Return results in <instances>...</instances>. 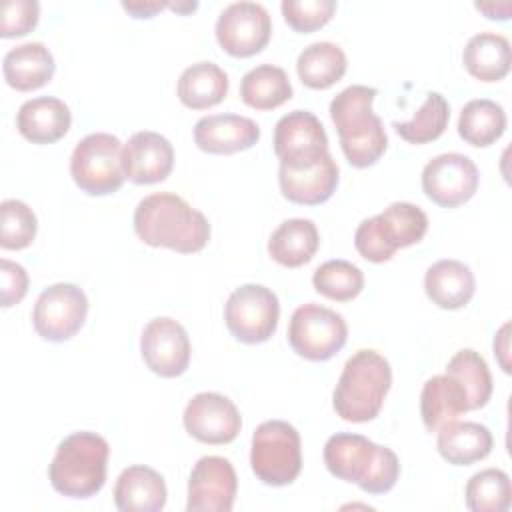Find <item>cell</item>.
Instances as JSON below:
<instances>
[{"mask_svg":"<svg viewBox=\"0 0 512 512\" xmlns=\"http://www.w3.org/2000/svg\"><path fill=\"white\" fill-rule=\"evenodd\" d=\"M134 232L152 248H170L182 254L200 252L210 240L206 216L172 192H154L134 210Z\"/></svg>","mask_w":512,"mask_h":512,"instance_id":"1","label":"cell"},{"mask_svg":"<svg viewBox=\"0 0 512 512\" xmlns=\"http://www.w3.org/2000/svg\"><path fill=\"white\" fill-rule=\"evenodd\" d=\"M376 96V88L352 84L330 102V118L336 126L340 148L354 168L376 164L388 146L382 120L372 110Z\"/></svg>","mask_w":512,"mask_h":512,"instance_id":"2","label":"cell"},{"mask_svg":"<svg viewBox=\"0 0 512 512\" xmlns=\"http://www.w3.org/2000/svg\"><path fill=\"white\" fill-rule=\"evenodd\" d=\"M324 464L332 476L354 482L368 494H386L400 476L398 456L362 434L336 432L324 444Z\"/></svg>","mask_w":512,"mask_h":512,"instance_id":"3","label":"cell"},{"mask_svg":"<svg viewBox=\"0 0 512 512\" xmlns=\"http://www.w3.org/2000/svg\"><path fill=\"white\" fill-rule=\"evenodd\" d=\"M390 386L392 370L388 360L376 350L362 348L346 360L332 394V406L346 422L374 420Z\"/></svg>","mask_w":512,"mask_h":512,"instance_id":"4","label":"cell"},{"mask_svg":"<svg viewBox=\"0 0 512 512\" xmlns=\"http://www.w3.org/2000/svg\"><path fill=\"white\" fill-rule=\"evenodd\" d=\"M108 442L96 432H74L58 446L48 466L52 488L68 498H90L106 482Z\"/></svg>","mask_w":512,"mask_h":512,"instance_id":"5","label":"cell"},{"mask_svg":"<svg viewBox=\"0 0 512 512\" xmlns=\"http://www.w3.org/2000/svg\"><path fill=\"white\" fill-rule=\"evenodd\" d=\"M428 230V216L410 202H392L384 212L366 218L354 232V246L362 258L380 264L396 250L418 244Z\"/></svg>","mask_w":512,"mask_h":512,"instance_id":"6","label":"cell"},{"mask_svg":"<svg viewBox=\"0 0 512 512\" xmlns=\"http://www.w3.org/2000/svg\"><path fill=\"white\" fill-rule=\"evenodd\" d=\"M250 466L268 486H288L302 470V444L298 430L286 420H266L252 434Z\"/></svg>","mask_w":512,"mask_h":512,"instance_id":"7","label":"cell"},{"mask_svg":"<svg viewBox=\"0 0 512 512\" xmlns=\"http://www.w3.org/2000/svg\"><path fill=\"white\" fill-rule=\"evenodd\" d=\"M122 150V142L108 132L84 136L70 156V174L76 186L90 196L114 194L126 178Z\"/></svg>","mask_w":512,"mask_h":512,"instance_id":"8","label":"cell"},{"mask_svg":"<svg viewBox=\"0 0 512 512\" xmlns=\"http://www.w3.org/2000/svg\"><path fill=\"white\" fill-rule=\"evenodd\" d=\"M346 338V320L326 306L308 302L298 306L290 316L288 342L292 350L306 360H330L344 348Z\"/></svg>","mask_w":512,"mask_h":512,"instance_id":"9","label":"cell"},{"mask_svg":"<svg viewBox=\"0 0 512 512\" xmlns=\"http://www.w3.org/2000/svg\"><path fill=\"white\" fill-rule=\"evenodd\" d=\"M278 296L262 284H242L224 304V322L230 334L244 344L266 342L278 328Z\"/></svg>","mask_w":512,"mask_h":512,"instance_id":"10","label":"cell"},{"mask_svg":"<svg viewBox=\"0 0 512 512\" xmlns=\"http://www.w3.org/2000/svg\"><path fill=\"white\" fill-rule=\"evenodd\" d=\"M88 316V298L84 290L70 282H58L44 288L32 310V324L38 336L50 342L70 340Z\"/></svg>","mask_w":512,"mask_h":512,"instance_id":"11","label":"cell"},{"mask_svg":"<svg viewBox=\"0 0 512 512\" xmlns=\"http://www.w3.org/2000/svg\"><path fill=\"white\" fill-rule=\"evenodd\" d=\"M216 40L224 52L236 58H248L266 48L272 34L268 10L258 2H232L216 20Z\"/></svg>","mask_w":512,"mask_h":512,"instance_id":"12","label":"cell"},{"mask_svg":"<svg viewBox=\"0 0 512 512\" xmlns=\"http://www.w3.org/2000/svg\"><path fill=\"white\" fill-rule=\"evenodd\" d=\"M274 152L280 166L302 168L320 162L328 152L322 122L308 110H292L274 126Z\"/></svg>","mask_w":512,"mask_h":512,"instance_id":"13","label":"cell"},{"mask_svg":"<svg viewBox=\"0 0 512 512\" xmlns=\"http://www.w3.org/2000/svg\"><path fill=\"white\" fill-rule=\"evenodd\" d=\"M478 182V168L466 154L446 152L428 160L422 168V190L442 208L468 202L476 194Z\"/></svg>","mask_w":512,"mask_h":512,"instance_id":"14","label":"cell"},{"mask_svg":"<svg viewBox=\"0 0 512 512\" xmlns=\"http://www.w3.org/2000/svg\"><path fill=\"white\" fill-rule=\"evenodd\" d=\"M190 340L180 322L168 316L152 318L140 336V354L146 366L162 376L176 378L190 364Z\"/></svg>","mask_w":512,"mask_h":512,"instance_id":"15","label":"cell"},{"mask_svg":"<svg viewBox=\"0 0 512 512\" xmlns=\"http://www.w3.org/2000/svg\"><path fill=\"white\" fill-rule=\"evenodd\" d=\"M182 422L186 432L204 444H228L242 428L236 404L218 392H200L184 408Z\"/></svg>","mask_w":512,"mask_h":512,"instance_id":"16","label":"cell"},{"mask_svg":"<svg viewBox=\"0 0 512 512\" xmlns=\"http://www.w3.org/2000/svg\"><path fill=\"white\" fill-rule=\"evenodd\" d=\"M238 490L234 466L222 456H202L188 476V512H230Z\"/></svg>","mask_w":512,"mask_h":512,"instance_id":"17","label":"cell"},{"mask_svg":"<svg viewBox=\"0 0 512 512\" xmlns=\"http://www.w3.org/2000/svg\"><path fill=\"white\" fill-rule=\"evenodd\" d=\"M124 174L134 184H156L170 176L174 168V148L158 132H134L122 150Z\"/></svg>","mask_w":512,"mask_h":512,"instance_id":"18","label":"cell"},{"mask_svg":"<svg viewBox=\"0 0 512 512\" xmlns=\"http://www.w3.org/2000/svg\"><path fill=\"white\" fill-rule=\"evenodd\" d=\"M258 140V124L240 114H210L194 124V142L206 154H234Z\"/></svg>","mask_w":512,"mask_h":512,"instance_id":"19","label":"cell"},{"mask_svg":"<svg viewBox=\"0 0 512 512\" xmlns=\"http://www.w3.org/2000/svg\"><path fill=\"white\" fill-rule=\"evenodd\" d=\"M338 164L332 154H326L320 162L302 168L280 166L278 184L286 200L302 206H316L326 202L338 186Z\"/></svg>","mask_w":512,"mask_h":512,"instance_id":"20","label":"cell"},{"mask_svg":"<svg viewBox=\"0 0 512 512\" xmlns=\"http://www.w3.org/2000/svg\"><path fill=\"white\" fill-rule=\"evenodd\" d=\"M72 124L68 104L54 96L26 100L16 114L18 132L32 144H52L66 136Z\"/></svg>","mask_w":512,"mask_h":512,"instance_id":"21","label":"cell"},{"mask_svg":"<svg viewBox=\"0 0 512 512\" xmlns=\"http://www.w3.org/2000/svg\"><path fill=\"white\" fill-rule=\"evenodd\" d=\"M166 498L162 474L144 464L124 468L114 484V504L120 512H158L166 506Z\"/></svg>","mask_w":512,"mask_h":512,"instance_id":"22","label":"cell"},{"mask_svg":"<svg viewBox=\"0 0 512 512\" xmlns=\"http://www.w3.org/2000/svg\"><path fill=\"white\" fill-rule=\"evenodd\" d=\"M56 62L42 42H24L10 48L2 60L4 80L18 92H32L48 84L54 76Z\"/></svg>","mask_w":512,"mask_h":512,"instance_id":"23","label":"cell"},{"mask_svg":"<svg viewBox=\"0 0 512 512\" xmlns=\"http://www.w3.org/2000/svg\"><path fill=\"white\" fill-rule=\"evenodd\" d=\"M426 296L442 310L464 308L476 290V280L470 270L460 260L444 258L434 262L424 274Z\"/></svg>","mask_w":512,"mask_h":512,"instance_id":"24","label":"cell"},{"mask_svg":"<svg viewBox=\"0 0 512 512\" xmlns=\"http://www.w3.org/2000/svg\"><path fill=\"white\" fill-rule=\"evenodd\" d=\"M468 410V394L456 378L440 374L424 382L420 392V416L428 432H438Z\"/></svg>","mask_w":512,"mask_h":512,"instance_id":"25","label":"cell"},{"mask_svg":"<svg viewBox=\"0 0 512 512\" xmlns=\"http://www.w3.org/2000/svg\"><path fill=\"white\" fill-rule=\"evenodd\" d=\"M494 446L492 432L478 422H450L438 430V454L454 466H470L484 460Z\"/></svg>","mask_w":512,"mask_h":512,"instance_id":"26","label":"cell"},{"mask_svg":"<svg viewBox=\"0 0 512 512\" xmlns=\"http://www.w3.org/2000/svg\"><path fill=\"white\" fill-rule=\"evenodd\" d=\"M320 244L318 228L308 218L284 220L268 240V254L274 262L286 268L308 264Z\"/></svg>","mask_w":512,"mask_h":512,"instance_id":"27","label":"cell"},{"mask_svg":"<svg viewBox=\"0 0 512 512\" xmlns=\"http://www.w3.org/2000/svg\"><path fill=\"white\" fill-rule=\"evenodd\" d=\"M462 62L474 78L482 82H498L510 72V42L496 32H478L466 42Z\"/></svg>","mask_w":512,"mask_h":512,"instance_id":"28","label":"cell"},{"mask_svg":"<svg viewBox=\"0 0 512 512\" xmlns=\"http://www.w3.org/2000/svg\"><path fill=\"white\" fill-rule=\"evenodd\" d=\"M178 98L190 110H206L228 94V74L214 62H196L178 78Z\"/></svg>","mask_w":512,"mask_h":512,"instance_id":"29","label":"cell"},{"mask_svg":"<svg viewBox=\"0 0 512 512\" xmlns=\"http://www.w3.org/2000/svg\"><path fill=\"white\" fill-rule=\"evenodd\" d=\"M348 68L344 50L334 42H314L306 46L298 60L296 72L304 86L312 90H326L334 86Z\"/></svg>","mask_w":512,"mask_h":512,"instance_id":"30","label":"cell"},{"mask_svg":"<svg viewBox=\"0 0 512 512\" xmlns=\"http://www.w3.org/2000/svg\"><path fill=\"white\" fill-rule=\"evenodd\" d=\"M288 74L274 64H260L248 70L240 80V98L256 110H272L292 98Z\"/></svg>","mask_w":512,"mask_h":512,"instance_id":"31","label":"cell"},{"mask_svg":"<svg viewBox=\"0 0 512 512\" xmlns=\"http://www.w3.org/2000/svg\"><path fill=\"white\" fill-rule=\"evenodd\" d=\"M506 130L504 108L488 98H476L464 104L458 118V134L470 146H490Z\"/></svg>","mask_w":512,"mask_h":512,"instance_id":"32","label":"cell"},{"mask_svg":"<svg viewBox=\"0 0 512 512\" xmlns=\"http://www.w3.org/2000/svg\"><path fill=\"white\" fill-rule=\"evenodd\" d=\"M446 374L456 378L466 394L470 410H478L488 404L492 396V376L486 360L472 348L458 350L446 364Z\"/></svg>","mask_w":512,"mask_h":512,"instance_id":"33","label":"cell"},{"mask_svg":"<svg viewBox=\"0 0 512 512\" xmlns=\"http://www.w3.org/2000/svg\"><path fill=\"white\" fill-rule=\"evenodd\" d=\"M450 120V106L440 92H428L424 104L408 122H392L400 138L410 144H428L440 138Z\"/></svg>","mask_w":512,"mask_h":512,"instance_id":"34","label":"cell"},{"mask_svg":"<svg viewBox=\"0 0 512 512\" xmlns=\"http://www.w3.org/2000/svg\"><path fill=\"white\" fill-rule=\"evenodd\" d=\"M464 498L472 512H506L512 502L510 478L500 468L480 470L466 482Z\"/></svg>","mask_w":512,"mask_h":512,"instance_id":"35","label":"cell"},{"mask_svg":"<svg viewBox=\"0 0 512 512\" xmlns=\"http://www.w3.org/2000/svg\"><path fill=\"white\" fill-rule=\"evenodd\" d=\"M314 290L330 300L348 302L364 288L362 270L348 260H326L314 270Z\"/></svg>","mask_w":512,"mask_h":512,"instance_id":"36","label":"cell"},{"mask_svg":"<svg viewBox=\"0 0 512 512\" xmlns=\"http://www.w3.org/2000/svg\"><path fill=\"white\" fill-rule=\"evenodd\" d=\"M38 220L34 210L16 198L0 204V246L4 250H22L36 238Z\"/></svg>","mask_w":512,"mask_h":512,"instance_id":"37","label":"cell"},{"mask_svg":"<svg viewBox=\"0 0 512 512\" xmlns=\"http://www.w3.org/2000/svg\"><path fill=\"white\" fill-rule=\"evenodd\" d=\"M286 24L300 34L314 32L330 22L336 12L334 0H282L280 4Z\"/></svg>","mask_w":512,"mask_h":512,"instance_id":"38","label":"cell"},{"mask_svg":"<svg viewBox=\"0 0 512 512\" xmlns=\"http://www.w3.org/2000/svg\"><path fill=\"white\" fill-rule=\"evenodd\" d=\"M40 4L36 0H8L2 6L0 36L14 38L32 32L38 24Z\"/></svg>","mask_w":512,"mask_h":512,"instance_id":"39","label":"cell"},{"mask_svg":"<svg viewBox=\"0 0 512 512\" xmlns=\"http://www.w3.org/2000/svg\"><path fill=\"white\" fill-rule=\"evenodd\" d=\"M0 282H2L0 286L2 308H10L18 304L28 292V274L20 264L12 260H6V258L0 260Z\"/></svg>","mask_w":512,"mask_h":512,"instance_id":"40","label":"cell"},{"mask_svg":"<svg viewBox=\"0 0 512 512\" xmlns=\"http://www.w3.org/2000/svg\"><path fill=\"white\" fill-rule=\"evenodd\" d=\"M122 8L132 16V18H152L156 12L168 8V2H158V0H124Z\"/></svg>","mask_w":512,"mask_h":512,"instance_id":"41","label":"cell"},{"mask_svg":"<svg viewBox=\"0 0 512 512\" xmlns=\"http://www.w3.org/2000/svg\"><path fill=\"white\" fill-rule=\"evenodd\" d=\"M474 6L490 20H508L510 12H512L510 2H498V4L496 2H476Z\"/></svg>","mask_w":512,"mask_h":512,"instance_id":"42","label":"cell"},{"mask_svg":"<svg viewBox=\"0 0 512 512\" xmlns=\"http://www.w3.org/2000/svg\"><path fill=\"white\" fill-rule=\"evenodd\" d=\"M508 324H504L502 328H500V332H498V336L494 338V354H498L500 356V364H502V368H504V372H510V368H508V362L504 360V354L508 352Z\"/></svg>","mask_w":512,"mask_h":512,"instance_id":"43","label":"cell"},{"mask_svg":"<svg viewBox=\"0 0 512 512\" xmlns=\"http://www.w3.org/2000/svg\"><path fill=\"white\" fill-rule=\"evenodd\" d=\"M168 8L176 10V12H190V10H196L198 8V2H168Z\"/></svg>","mask_w":512,"mask_h":512,"instance_id":"44","label":"cell"}]
</instances>
